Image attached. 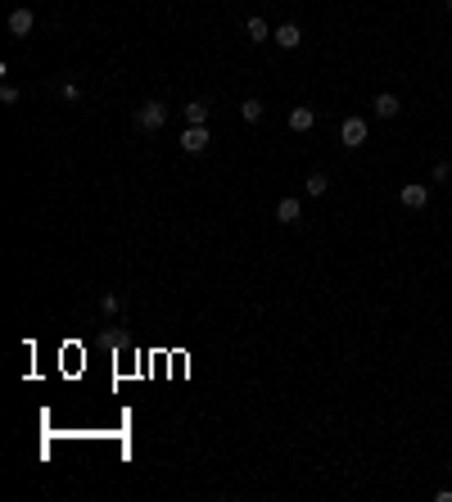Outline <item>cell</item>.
<instances>
[{"instance_id": "obj_16", "label": "cell", "mask_w": 452, "mask_h": 502, "mask_svg": "<svg viewBox=\"0 0 452 502\" xmlns=\"http://www.w3.org/2000/svg\"><path fill=\"white\" fill-rule=\"evenodd\" d=\"M448 14H452V0H448Z\"/></svg>"}, {"instance_id": "obj_3", "label": "cell", "mask_w": 452, "mask_h": 502, "mask_svg": "<svg viewBox=\"0 0 452 502\" xmlns=\"http://www.w3.org/2000/svg\"><path fill=\"white\" fill-rule=\"evenodd\" d=\"M181 150L185 154H204L208 150V127H185L181 131Z\"/></svg>"}, {"instance_id": "obj_6", "label": "cell", "mask_w": 452, "mask_h": 502, "mask_svg": "<svg viewBox=\"0 0 452 502\" xmlns=\"http://www.w3.org/2000/svg\"><path fill=\"white\" fill-rule=\"evenodd\" d=\"M32 27H36L32 10H14V14H10V32H14V36H27Z\"/></svg>"}, {"instance_id": "obj_2", "label": "cell", "mask_w": 452, "mask_h": 502, "mask_svg": "<svg viewBox=\"0 0 452 502\" xmlns=\"http://www.w3.org/2000/svg\"><path fill=\"white\" fill-rule=\"evenodd\" d=\"M339 141H344L348 150H357V145L366 141V122L362 118H344V122H339Z\"/></svg>"}, {"instance_id": "obj_4", "label": "cell", "mask_w": 452, "mask_h": 502, "mask_svg": "<svg viewBox=\"0 0 452 502\" xmlns=\"http://www.w3.org/2000/svg\"><path fill=\"white\" fill-rule=\"evenodd\" d=\"M403 208H425L430 204V186H420V181H411V186H403Z\"/></svg>"}, {"instance_id": "obj_8", "label": "cell", "mask_w": 452, "mask_h": 502, "mask_svg": "<svg viewBox=\"0 0 452 502\" xmlns=\"http://www.w3.org/2000/svg\"><path fill=\"white\" fill-rule=\"evenodd\" d=\"M398 109H403L398 95H389V91H380V95H376V113H380V118H394Z\"/></svg>"}, {"instance_id": "obj_10", "label": "cell", "mask_w": 452, "mask_h": 502, "mask_svg": "<svg viewBox=\"0 0 452 502\" xmlns=\"http://www.w3.org/2000/svg\"><path fill=\"white\" fill-rule=\"evenodd\" d=\"M313 122H317L313 109H303V104H299V109H290V127H294V131H308Z\"/></svg>"}, {"instance_id": "obj_11", "label": "cell", "mask_w": 452, "mask_h": 502, "mask_svg": "<svg viewBox=\"0 0 452 502\" xmlns=\"http://www.w3.org/2000/svg\"><path fill=\"white\" fill-rule=\"evenodd\" d=\"M245 32H249V41H267V36H271V27H267L262 19H249V23H245Z\"/></svg>"}, {"instance_id": "obj_12", "label": "cell", "mask_w": 452, "mask_h": 502, "mask_svg": "<svg viewBox=\"0 0 452 502\" xmlns=\"http://www.w3.org/2000/svg\"><path fill=\"white\" fill-rule=\"evenodd\" d=\"M326 186H330V181H326L321 172H313V176H308V181H303V190H308V195H313V199H317V195H326Z\"/></svg>"}, {"instance_id": "obj_15", "label": "cell", "mask_w": 452, "mask_h": 502, "mask_svg": "<svg viewBox=\"0 0 452 502\" xmlns=\"http://www.w3.org/2000/svg\"><path fill=\"white\" fill-rule=\"evenodd\" d=\"M59 95H64V100H68V104H73V100H77V95H82V91H77V82H64V87H59Z\"/></svg>"}, {"instance_id": "obj_5", "label": "cell", "mask_w": 452, "mask_h": 502, "mask_svg": "<svg viewBox=\"0 0 452 502\" xmlns=\"http://www.w3.org/2000/svg\"><path fill=\"white\" fill-rule=\"evenodd\" d=\"M276 41H280V50H299V41H303V27H299V23H280Z\"/></svg>"}, {"instance_id": "obj_13", "label": "cell", "mask_w": 452, "mask_h": 502, "mask_svg": "<svg viewBox=\"0 0 452 502\" xmlns=\"http://www.w3.org/2000/svg\"><path fill=\"white\" fill-rule=\"evenodd\" d=\"M240 113H245V122H258L262 118V100H245V104H240Z\"/></svg>"}, {"instance_id": "obj_9", "label": "cell", "mask_w": 452, "mask_h": 502, "mask_svg": "<svg viewBox=\"0 0 452 502\" xmlns=\"http://www.w3.org/2000/svg\"><path fill=\"white\" fill-rule=\"evenodd\" d=\"M299 213H303L299 199H280V204H276V218L285 222V227H290V222H299Z\"/></svg>"}, {"instance_id": "obj_14", "label": "cell", "mask_w": 452, "mask_h": 502, "mask_svg": "<svg viewBox=\"0 0 452 502\" xmlns=\"http://www.w3.org/2000/svg\"><path fill=\"white\" fill-rule=\"evenodd\" d=\"M0 104H19V87H0Z\"/></svg>"}, {"instance_id": "obj_1", "label": "cell", "mask_w": 452, "mask_h": 502, "mask_svg": "<svg viewBox=\"0 0 452 502\" xmlns=\"http://www.w3.org/2000/svg\"><path fill=\"white\" fill-rule=\"evenodd\" d=\"M163 122H168V104H163V100H145V104L136 109V127L140 131H159Z\"/></svg>"}, {"instance_id": "obj_7", "label": "cell", "mask_w": 452, "mask_h": 502, "mask_svg": "<svg viewBox=\"0 0 452 502\" xmlns=\"http://www.w3.org/2000/svg\"><path fill=\"white\" fill-rule=\"evenodd\" d=\"M185 127H208V104L204 100H190V104H185Z\"/></svg>"}]
</instances>
